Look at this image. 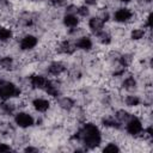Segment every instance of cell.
I'll return each instance as SVG.
<instances>
[{"mask_svg":"<svg viewBox=\"0 0 153 153\" xmlns=\"http://www.w3.org/2000/svg\"><path fill=\"white\" fill-rule=\"evenodd\" d=\"M91 14H93L92 12V7L85 5V4H79L78 5V11H76V16L82 20V19H87Z\"/></svg>","mask_w":153,"mask_h":153,"instance_id":"obj_16","label":"cell"},{"mask_svg":"<svg viewBox=\"0 0 153 153\" xmlns=\"http://www.w3.org/2000/svg\"><path fill=\"white\" fill-rule=\"evenodd\" d=\"M26 79H27L30 87L33 91H38L42 93L45 90V87L48 86L49 80H50V78L47 74H44L42 72H37V71H33V72L26 74Z\"/></svg>","mask_w":153,"mask_h":153,"instance_id":"obj_4","label":"cell"},{"mask_svg":"<svg viewBox=\"0 0 153 153\" xmlns=\"http://www.w3.org/2000/svg\"><path fill=\"white\" fill-rule=\"evenodd\" d=\"M71 2V0H47V4L49 7L55 8V10H63L68 4Z\"/></svg>","mask_w":153,"mask_h":153,"instance_id":"obj_17","label":"cell"},{"mask_svg":"<svg viewBox=\"0 0 153 153\" xmlns=\"http://www.w3.org/2000/svg\"><path fill=\"white\" fill-rule=\"evenodd\" d=\"M35 120L36 117L27 111V109L25 110H17L13 116H12V122L13 124L20 129V130H27L35 127Z\"/></svg>","mask_w":153,"mask_h":153,"instance_id":"obj_2","label":"cell"},{"mask_svg":"<svg viewBox=\"0 0 153 153\" xmlns=\"http://www.w3.org/2000/svg\"><path fill=\"white\" fill-rule=\"evenodd\" d=\"M10 1H12V0H0V6H4L6 4H8Z\"/></svg>","mask_w":153,"mask_h":153,"instance_id":"obj_23","label":"cell"},{"mask_svg":"<svg viewBox=\"0 0 153 153\" xmlns=\"http://www.w3.org/2000/svg\"><path fill=\"white\" fill-rule=\"evenodd\" d=\"M134 1L135 0H118V2L121 5H131V4H134Z\"/></svg>","mask_w":153,"mask_h":153,"instance_id":"obj_22","label":"cell"},{"mask_svg":"<svg viewBox=\"0 0 153 153\" xmlns=\"http://www.w3.org/2000/svg\"><path fill=\"white\" fill-rule=\"evenodd\" d=\"M76 99L75 97L67 94V93H62L61 96H59L56 99H54V105L62 112L68 114L75 105H76Z\"/></svg>","mask_w":153,"mask_h":153,"instance_id":"obj_7","label":"cell"},{"mask_svg":"<svg viewBox=\"0 0 153 153\" xmlns=\"http://www.w3.org/2000/svg\"><path fill=\"white\" fill-rule=\"evenodd\" d=\"M0 73H1V69H0Z\"/></svg>","mask_w":153,"mask_h":153,"instance_id":"obj_25","label":"cell"},{"mask_svg":"<svg viewBox=\"0 0 153 153\" xmlns=\"http://www.w3.org/2000/svg\"><path fill=\"white\" fill-rule=\"evenodd\" d=\"M74 43H75L78 51H81V53H91V51L96 50V48H97V45L94 44V41L90 33H85V35L76 37L74 39Z\"/></svg>","mask_w":153,"mask_h":153,"instance_id":"obj_9","label":"cell"},{"mask_svg":"<svg viewBox=\"0 0 153 153\" xmlns=\"http://www.w3.org/2000/svg\"><path fill=\"white\" fill-rule=\"evenodd\" d=\"M112 115H114V117L116 118L117 122H120L121 124H124L130 118V116L133 115V111H130L127 108H116V109L114 108L112 109Z\"/></svg>","mask_w":153,"mask_h":153,"instance_id":"obj_14","label":"cell"},{"mask_svg":"<svg viewBox=\"0 0 153 153\" xmlns=\"http://www.w3.org/2000/svg\"><path fill=\"white\" fill-rule=\"evenodd\" d=\"M78 5L79 4H75V2H69L63 10H62V13H66V14H76V11H78Z\"/></svg>","mask_w":153,"mask_h":153,"instance_id":"obj_20","label":"cell"},{"mask_svg":"<svg viewBox=\"0 0 153 153\" xmlns=\"http://www.w3.org/2000/svg\"><path fill=\"white\" fill-rule=\"evenodd\" d=\"M151 31L145 29L142 25L140 24H135V25H131L129 26L128 29V32H127V38L133 42V43H140L142 41L146 39L147 35Z\"/></svg>","mask_w":153,"mask_h":153,"instance_id":"obj_8","label":"cell"},{"mask_svg":"<svg viewBox=\"0 0 153 153\" xmlns=\"http://www.w3.org/2000/svg\"><path fill=\"white\" fill-rule=\"evenodd\" d=\"M93 41H94V44L97 47H103V48H110L112 47V44L115 43V37L114 35L111 33V31L108 29V26L93 35H91Z\"/></svg>","mask_w":153,"mask_h":153,"instance_id":"obj_6","label":"cell"},{"mask_svg":"<svg viewBox=\"0 0 153 153\" xmlns=\"http://www.w3.org/2000/svg\"><path fill=\"white\" fill-rule=\"evenodd\" d=\"M30 106L31 109L41 115H45L50 111V109L53 108V102L50 98L48 97H43V96H32L30 99Z\"/></svg>","mask_w":153,"mask_h":153,"instance_id":"obj_5","label":"cell"},{"mask_svg":"<svg viewBox=\"0 0 153 153\" xmlns=\"http://www.w3.org/2000/svg\"><path fill=\"white\" fill-rule=\"evenodd\" d=\"M106 25H108V24H106L98 14H96V13L91 14V16L86 19V29H87V31H88L90 35H93V33H96V32H98V31L105 29Z\"/></svg>","mask_w":153,"mask_h":153,"instance_id":"obj_11","label":"cell"},{"mask_svg":"<svg viewBox=\"0 0 153 153\" xmlns=\"http://www.w3.org/2000/svg\"><path fill=\"white\" fill-rule=\"evenodd\" d=\"M7 152H17V149L11 142L0 140V153H7Z\"/></svg>","mask_w":153,"mask_h":153,"instance_id":"obj_18","label":"cell"},{"mask_svg":"<svg viewBox=\"0 0 153 153\" xmlns=\"http://www.w3.org/2000/svg\"><path fill=\"white\" fill-rule=\"evenodd\" d=\"M14 38V29L0 23V45L10 43Z\"/></svg>","mask_w":153,"mask_h":153,"instance_id":"obj_13","label":"cell"},{"mask_svg":"<svg viewBox=\"0 0 153 153\" xmlns=\"http://www.w3.org/2000/svg\"><path fill=\"white\" fill-rule=\"evenodd\" d=\"M81 1H82V4H85L90 7H98L100 0H81Z\"/></svg>","mask_w":153,"mask_h":153,"instance_id":"obj_21","label":"cell"},{"mask_svg":"<svg viewBox=\"0 0 153 153\" xmlns=\"http://www.w3.org/2000/svg\"><path fill=\"white\" fill-rule=\"evenodd\" d=\"M143 127H145V122L141 118V116L135 114V112H133L130 118L123 124V131L129 137L136 139L141 134V131L143 130Z\"/></svg>","mask_w":153,"mask_h":153,"instance_id":"obj_3","label":"cell"},{"mask_svg":"<svg viewBox=\"0 0 153 153\" xmlns=\"http://www.w3.org/2000/svg\"><path fill=\"white\" fill-rule=\"evenodd\" d=\"M1 55H2V53H1V49H0V57H1Z\"/></svg>","mask_w":153,"mask_h":153,"instance_id":"obj_24","label":"cell"},{"mask_svg":"<svg viewBox=\"0 0 153 153\" xmlns=\"http://www.w3.org/2000/svg\"><path fill=\"white\" fill-rule=\"evenodd\" d=\"M99 151L102 152H112V153H118L122 151V147L117 140H106L103 141L102 146L99 147Z\"/></svg>","mask_w":153,"mask_h":153,"instance_id":"obj_15","label":"cell"},{"mask_svg":"<svg viewBox=\"0 0 153 153\" xmlns=\"http://www.w3.org/2000/svg\"><path fill=\"white\" fill-rule=\"evenodd\" d=\"M60 24L65 30L68 29H73V27H78L82 24V20L76 16V14H66L62 13L61 18H60Z\"/></svg>","mask_w":153,"mask_h":153,"instance_id":"obj_12","label":"cell"},{"mask_svg":"<svg viewBox=\"0 0 153 153\" xmlns=\"http://www.w3.org/2000/svg\"><path fill=\"white\" fill-rule=\"evenodd\" d=\"M23 94L22 87L12 78L0 76V100L18 99Z\"/></svg>","mask_w":153,"mask_h":153,"instance_id":"obj_1","label":"cell"},{"mask_svg":"<svg viewBox=\"0 0 153 153\" xmlns=\"http://www.w3.org/2000/svg\"><path fill=\"white\" fill-rule=\"evenodd\" d=\"M20 151L25 152V153H38L41 151H43L42 147H39L38 145H33V143H26L25 146H23L20 148Z\"/></svg>","mask_w":153,"mask_h":153,"instance_id":"obj_19","label":"cell"},{"mask_svg":"<svg viewBox=\"0 0 153 153\" xmlns=\"http://www.w3.org/2000/svg\"><path fill=\"white\" fill-rule=\"evenodd\" d=\"M122 104L130 111H135L142 105V97L140 92L124 93V94L122 93Z\"/></svg>","mask_w":153,"mask_h":153,"instance_id":"obj_10","label":"cell"}]
</instances>
